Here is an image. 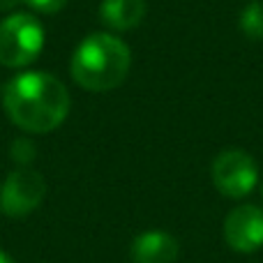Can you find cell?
<instances>
[{"instance_id":"13","label":"cell","mask_w":263,"mask_h":263,"mask_svg":"<svg viewBox=\"0 0 263 263\" xmlns=\"http://www.w3.org/2000/svg\"><path fill=\"white\" fill-rule=\"evenodd\" d=\"M0 263H16V261H14L12 256L7 254V252H3V250H0Z\"/></svg>"},{"instance_id":"10","label":"cell","mask_w":263,"mask_h":263,"mask_svg":"<svg viewBox=\"0 0 263 263\" xmlns=\"http://www.w3.org/2000/svg\"><path fill=\"white\" fill-rule=\"evenodd\" d=\"M9 157L14 164H18V168H28L37 159V145L30 139H14L12 148H9Z\"/></svg>"},{"instance_id":"2","label":"cell","mask_w":263,"mask_h":263,"mask_svg":"<svg viewBox=\"0 0 263 263\" xmlns=\"http://www.w3.org/2000/svg\"><path fill=\"white\" fill-rule=\"evenodd\" d=\"M132 51L120 37L111 32H92L77 46L69 72L77 86L90 92H106L127 79Z\"/></svg>"},{"instance_id":"4","label":"cell","mask_w":263,"mask_h":263,"mask_svg":"<svg viewBox=\"0 0 263 263\" xmlns=\"http://www.w3.org/2000/svg\"><path fill=\"white\" fill-rule=\"evenodd\" d=\"M213 182L227 199H242L259 185V166L245 150H224L213 162Z\"/></svg>"},{"instance_id":"11","label":"cell","mask_w":263,"mask_h":263,"mask_svg":"<svg viewBox=\"0 0 263 263\" xmlns=\"http://www.w3.org/2000/svg\"><path fill=\"white\" fill-rule=\"evenodd\" d=\"M21 3H26L40 14H55L67 5V0H21Z\"/></svg>"},{"instance_id":"14","label":"cell","mask_w":263,"mask_h":263,"mask_svg":"<svg viewBox=\"0 0 263 263\" xmlns=\"http://www.w3.org/2000/svg\"><path fill=\"white\" fill-rule=\"evenodd\" d=\"M261 196H263V185H261Z\"/></svg>"},{"instance_id":"12","label":"cell","mask_w":263,"mask_h":263,"mask_svg":"<svg viewBox=\"0 0 263 263\" xmlns=\"http://www.w3.org/2000/svg\"><path fill=\"white\" fill-rule=\"evenodd\" d=\"M16 5H21V0H0V9H12Z\"/></svg>"},{"instance_id":"7","label":"cell","mask_w":263,"mask_h":263,"mask_svg":"<svg viewBox=\"0 0 263 263\" xmlns=\"http://www.w3.org/2000/svg\"><path fill=\"white\" fill-rule=\"evenodd\" d=\"M180 245L166 231H143L132 240L129 247L134 263H176Z\"/></svg>"},{"instance_id":"8","label":"cell","mask_w":263,"mask_h":263,"mask_svg":"<svg viewBox=\"0 0 263 263\" xmlns=\"http://www.w3.org/2000/svg\"><path fill=\"white\" fill-rule=\"evenodd\" d=\"M148 12L145 0H104L100 5V16L111 30H129L143 21Z\"/></svg>"},{"instance_id":"9","label":"cell","mask_w":263,"mask_h":263,"mask_svg":"<svg viewBox=\"0 0 263 263\" xmlns=\"http://www.w3.org/2000/svg\"><path fill=\"white\" fill-rule=\"evenodd\" d=\"M238 26L250 40H263V3H250L240 12Z\"/></svg>"},{"instance_id":"3","label":"cell","mask_w":263,"mask_h":263,"mask_svg":"<svg viewBox=\"0 0 263 263\" xmlns=\"http://www.w3.org/2000/svg\"><path fill=\"white\" fill-rule=\"evenodd\" d=\"M44 49V26L28 12H14L0 21V65L18 69L35 63Z\"/></svg>"},{"instance_id":"1","label":"cell","mask_w":263,"mask_h":263,"mask_svg":"<svg viewBox=\"0 0 263 263\" xmlns=\"http://www.w3.org/2000/svg\"><path fill=\"white\" fill-rule=\"evenodd\" d=\"M3 104L9 120L28 134H49L69 114V92L60 79L46 72H23L5 86Z\"/></svg>"},{"instance_id":"5","label":"cell","mask_w":263,"mask_h":263,"mask_svg":"<svg viewBox=\"0 0 263 263\" xmlns=\"http://www.w3.org/2000/svg\"><path fill=\"white\" fill-rule=\"evenodd\" d=\"M46 196L44 176L35 168H16L0 187V213L7 217H28L42 205Z\"/></svg>"},{"instance_id":"6","label":"cell","mask_w":263,"mask_h":263,"mask_svg":"<svg viewBox=\"0 0 263 263\" xmlns=\"http://www.w3.org/2000/svg\"><path fill=\"white\" fill-rule=\"evenodd\" d=\"M224 242L238 254H254L263 247V208L254 203L236 205L224 219Z\"/></svg>"}]
</instances>
